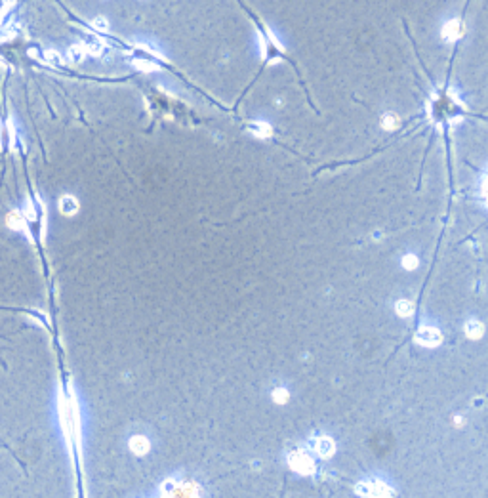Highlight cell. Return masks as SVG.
Listing matches in <instances>:
<instances>
[{
  "label": "cell",
  "mask_w": 488,
  "mask_h": 498,
  "mask_svg": "<svg viewBox=\"0 0 488 498\" xmlns=\"http://www.w3.org/2000/svg\"><path fill=\"white\" fill-rule=\"evenodd\" d=\"M357 492L363 494V496H391L393 494L391 487H387L382 481H374V479L359 483L357 485Z\"/></svg>",
  "instance_id": "6da1fadb"
},
{
  "label": "cell",
  "mask_w": 488,
  "mask_h": 498,
  "mask_svg": "<svg viewBox=\"0 0 488 498\" xmlns=\"http://www.w3.org/2000/svg\"><path fill=\"white\" fill-rule=\"evenodd\" d=\"M416 342L420 345H423V347H435V345H439L442 342V336H440V332L435 326L423 325L416 332Z\"/></svg>",
  "instance_id": "7a4b0ae2"
},
{
  "label": "cell",
  "mask_w": 488,
  "mask_h": 498,
  "mask_svg": "<svg viewBox=\"0 0 488 498\" xmlns=\"http://www.w3.org/2000/svg\"><path fill=\"white\" fill-rule=\"evenodd\" d=\"M290 466L292 468L296 469V471H299V473H311L313 469H315V462H313V458L307 454L305 450H294L292 454H290Z\"/></svg>",
  "instance_id": "3957f363"
},
{
  "label": "cell",
  "mask_w": 488,
  "mask_h": 498,
  "mask_svg": "<svg viewBox=\"0 0 488 498\" xmlns=\"http://www.w3.org/2000/svg\"><path fill=\"white\" fill-rule=\"evenodd\" d=\"M313 450H315L318 456H322V458H328V456H332L336 450V445L334 441L330 439V437H326V435H318L313 439Z\"/></svg>",
  "instance_id": "277c9868"
},
{
  "label": "cell",
  "mask_w": 488,
  "mask_h": 498,
  "mask_svg": "<svg viewBox=\"0 0 488 498\" xmlns=\"http://www.w3.org/2000/svg\"><path fill=\"white\" fill-rule=\"evenodd\" d=\"M461 35H463V25H461L459 20H450L444 23V27H442V39L446 40V42H456L458 39H461Z\"/></svg>",
  "instance_id": "5b68a950"
},
{
  "label": "cell",
  "mask_w": 488,
  "mask_h": 498,
  "mask_svg": "<svg viewBox=\"0 0 488 498\" xmlns=\"http://www.w3.org/2000/svg\"><path fill=\"white\" fill-rule=\"evenodd\" d=\"M130 449H132V452L137 454V456H143L145 452H149L151 445H149V439L143 437V435H134V437L130 439Z\"/></svg>",
  "instance_id": "8992f818"
},
{
  "label": "cell",
  "mask_w": 488,
  "mask_h": 498,
  "mask_svg": "<svg viewBox=\"0 0 488 498\" xmlns=\"http://www.w3.org/2000/svg\"><path fill=\"white\" fill-rule=\"evenodd\" d=\"M59 210L63 214H67V216H73V214L78 212V201L73 195H65V197L59 199Z\"/></svg>",
  "instance_id": "52a82bcc"
},
{
  "label": "cell",
  "mask_w": 488,
  "mask_h": 498,
  "mask_svg": "<svg viewBox=\"0 0 488 498\" xmlns=\"http://www.w3.org/2000/svg\"><path fill=\"white\" fill-rule=\"evenodd\" d=\"M248 130L258 138H271V134H273V130L267 122H250Z\"/></svg>",
  "instance_id": "ba28073f"
},
{
  "label": "cell",
  "mask_w": 488,
  "mask_h": 498,
  "mask_svg": "<svg viewBox=\"0 0 488 498\" xmlns=\"http://www.w3.org/2000/svg\"><path fill=\"white\" fill-rule=\"evenodd\" d=\"M395 307H397V313L401 317H410L414 313V304L408 302V300H399L395 304Z\"/></svg>",
  "instance_id": "9c48e42d"
},
{
  "label": "cell",
  "mask_w": 488,
  "mask_h": 498,
  "mask_svg": "<svg viewBox=\"0 0 488 498\" xmlns=\"http://www.w3.org/2000/svg\"><path fill=\"white\" fill-rule=\"evenodd\" d=\"M465 332H467V336L469 338H480V334H482V325L478 323V321H469L467 325H465Z\"/></svg>",
  "instance_id": "30bf717a"
},
{
  "label": "cell",
  "mask_w": 488,
  "mask_h": 498,
  "mask_svg": "<svg viewBox=\"0 0 488 498\" xmlns=\"http://www.w3.org/2000/svg\"><path fill=\"white\" fill-rule=\"evenodd\" d=\"M8 223H10L14 229H25V221H23V216L18 214V212H12L10 216H8Z\"/></svg>",
  "instance_id": "8fae6325"
},
{
  "label": "cell",
  "mask_w": 488,
  "mask_h": 498,
  "mask_svg": "<svg viewBox=\"0 0 488 498\" xmlns=\"http://www.w3.org/2000/svg\"><path fill=\"white\" fill-rule=\"evenodd\" d=\"M399 125V116L393 115V113H385L382 116V126L383 128H387V130H393L395 126Z\"/></svg>",
  "instance_id": "7c38bea8"
},
{
  "label": "cell",
  "mask_w": 488,
  "mask_h": 498,
  "mask_svg": "<svg viewBox=\"0 0 488 498\" xmlns=\"http://www.w3.org/2000/svg\"><path fill=\"white\" fill-rule=\"evenodd\" d=\"M69 56H71L73 61H80V59L86 56V50H84L82 44H80V46H73V48L69 50Z\"/></svg>",
  "instance_id": "4fadbf2b"
},
{
  "label": "cell",
  "mask_w": 488,
  "mask_h": 498,
  "mask_svg": "<svg viewBox=\"0 0 488 498\" xmlns=\"http://www.w3.org/2000/svg\"><path fill=\"white\" fill-rule=\"evenodd\" d=\"M288 395H290V393H288L286 388H280V386H278V388L273 390V399H275L277 403H286Z\"/></svg>",
  "instance_id": "5bb4252c"
},
{
  "label": "cell",
  "mask_w": 488,
  "mask_h": 498,
  "mask_svg": "<svg viewBox=\"0 0 488 498\" xmlns=\"http://www.w3.org/2000/svg\"><path fill=\"white\" fill-rule=\"evenodd\" d=\"M402 266L406 269H414L416 266H418V258L414 256V254H406L404 258H402Z\"/></svg>",
  "instance_id": "9a60e30c"
},
{
  "label": "cell",
  "mask_w": 488,
  "mask_h": 498,
  "mask_svg": "<svg viewBox=\"0 0 488 498\" xmlns=\"http://www.w3.org/2000/svg\"><path fill=\"white\" fill-rule=\"evenodd\" d=\"M92 27L97 31H107L109 29V21L105 18H96V20L92 21Z\"/></svg>",
  "instance_id": "2e32d148"
},
{
  "label": "cell",
  "mask_w": 488,
  "mask_h": 498,
  "mask_svg": "<svg viewBox=\"0 0 488 498\" xmlns=\"http://www.w3.org/2000/svg\"><path fill=\"white\" fill-rule=\"evenodd\" d=\"M46 59L52 61L54 65H61V63H63V58L59 56L58 52H54V50H48V52H46Z\"/></svg>",
  "instance_id": "e0dca14e"
}]
</instances>
